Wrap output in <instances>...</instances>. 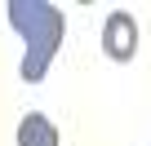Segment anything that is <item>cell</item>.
<instances>
[{
  "label": "cell",
  "instance_id": "obj_1",
  "mask_svg": "<svg viewBox=\"0 0 151 146\" xmlns=\"http://www.w3.org/2000/svg\"><path fill=\"white\" fill-rule=\"evenodd\" d=\"M5 18H9V27L27 44V58L18 66V75L27 84H40L45 71H49V62H53V53L62 49V36H67L62 9L49 5V0H9V5H5Z\"/></svg>",
  "mask_w": 151,
  "mask_h": 146
},
{
  "label": "cell",
  "instance_id": "obj_2",
  "mask_svg": "<svg viewBox=\"0 0 151 146\" xmlns=\"http://www.w3.org/2000/svg\"><path fill=\"white\" fill-rule=\"evenodd\" d=\"M102 53H107L111 62H129V58L138 53V22H133V14L116 9V14L102 22Z\"/></svg>",
  "mask_w": 151,
  "mask_h": 146
},
{
  "label": "cell",
  "instance_id": "obj_3",
  "mask_svg": "<svg viewBox=\"0 0 151 146\" xmlns=\"http://www.w3.org/2000/svg\"><path fill=\"white\" fill-rule=\"evenodd\" d=\"M18 146H58V128L49 124V115L27 111L18 120Z\"/></svg>",
  "mask_w": 151,
  "mask_h": 146
}]
</instances>
